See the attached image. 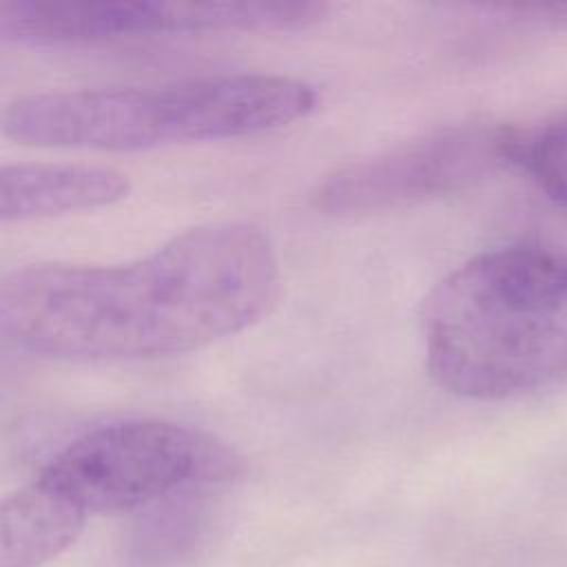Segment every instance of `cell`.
I'll return each instance as SVG.
<instances>
[{"label": "cell", "mask_w": 567, "mask_h": 567, "mask_svg": "<svg viewBox=\"0 0 567 567\" xmlns=\"http://www.w3.org/2000/svg\"><path fill=\"white\" fill-rule=\"evenodd\" d=\"M319 91L297 78L228 73L162 86L47 91L2 109V133L20 144L144 151L268 133L310 115Z\"/></svg>", "instance_id": "obj_3"}, {"label": "cell", "mask_w": 567, "mask_h": 567, "mask_svg": "<svg viewBox=\"0 0 567 567\" xmlns=\"http://www.w3.org/2000/svg\"><path fill=\"white\" fill-rule=\"evenodd\" d=\"M527 142L503 124L445 126L326 175L312 204L323 215L359 217L436 199L523 164Z\"/></svg>", "instance_id": "obj_5"}, {"label": "cell", "mask_w": 567, "mask_h": 567, "mask_svg": "<svg viewBox=\"0 0 567 567\" xmlns=\"http://www.w3.org/2000/svg\"><path fill=\"white\" fill-rule=\"evenodd\" d=\"M131 190L128 177L89 164H7L0 171V219L31 221L111 206Z\"/></svg>", "instance_id": "obj_7"}, {"label": "cell", "mask_w": 567, "mask_h": 567, "mask_svg": "<svg viewBox=\"0 0 567 567\" xmlns=\"http://www.w3.org/2000/svg\"><path fill=\"white\" fill-rule=\"evenodd\" d=\"M281 292L270 237L250 221L188 228L126 264H31L0 284V330L18 350L144 361L206 348L266 317Z\"/></svg>", "instance_id": "obj_1"}, {"label": "cell", "mask_w": 567, "mask_h": 567, "mask_svg": "<svg viewBox=\"0 0 567 567\" xmlns=\"http://www.w3.org/2000/svg\"><path fill=\"white\" fill-rule=\"evenodd\" d=\"M523 166L554 202L567 208V113L529 137Z\"/></svg>", "instance_id": "obj_9"}, {"label": "cell", "mask_w": 567, "mask_h": 567, "mask_svg": "<svg viewBox=\"0 0 567 567\" xmlns=\"http://www.w3.org/2000/svg\"><path fill=\"white\" fill-rule=\"evenodd\" d=\"M86 514L38 476L0 507V567H38L64 551Z\"/></svg>", "instance_id": "obj_8"}, {"label": "cell", "mask_w": 567, "mask_h": 567, "mask_svg": "<svg viewBox=\"0 0 567 567\" xmlns=\"http://www.w3.org/2000/svg\"><path fill=\"white\" fill-rule=\"evenodd\" d=\"M239 470L235 450L202 430L128 419L80 434L38 478L91 516L137 509L182 487L228 481Z\"/></svg>", "instance_id": "obj_4"}, {"label": "cell", "mask_w": 567, "mask_h": 567, "mask_svg": "<svg viewBox=\"0 0 567 567\" xmlns=\"http://www.w3.org/2000/svg\"><path fill=\"white\" fill-rule=\"evenodd\" d=\"M328 16L323 2L0 0V38L18 44H80L146 33L290 31Z\"/></svg>", "instance_id": "obj_6"}, {"label": "cell", "mask_w": 567, "mask_h": 567, "mask_svg": "<svg viewBox=\"0 0 567 567\" xmlns=\"http://www.w3.org/2000/svg\"><path fill=\"white\" fill-rule=\"evenodd\" d=\"M432 379L496 401L567 381V252L507 246L443 277L421 310Z\"/></svg>", "instance_id": "obj_2"}]
</instances>
